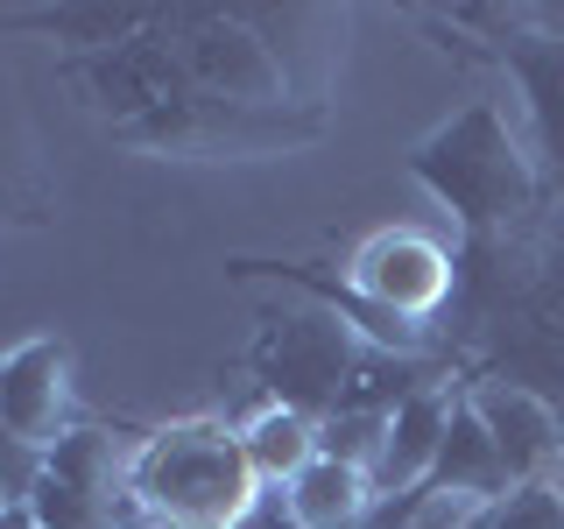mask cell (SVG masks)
<instances>
[{
    "mask_svg": "<svg viewBox=\"0 0 564 529\" xmlns=\"http://www.w3.org/2000/svg\"><path fill=\"white\" fill-rule=\"evenodd\" d=\"M22 22L43 29V35H57V50H70V57H99V50L134 43V35L155 22V8H106V0H70V8H35V14H22Z\"/></svg>",
    "mask_w": 564,
    "mask_h": 529,
    "instance_id": "cell-16",
    "label": "cell"
},
{
    "mask_svg": "<svg viewBox=\"0 0 564 529\" xmlns=\"http://www.w3.org/2000/svg\"><path fill=\"white\" fill-rule=\"evenodd\" d=\"M70 353L64 339H22L8 346V375H0V423H8L22 445L50 452L70 431Z\"/></svg>",
    "mask_w": 564,
    "mask_h": 529,
    "instance_id": "cell-9",
    "label": "cell"
},
{
    "mask_svg": "<svg viewBox=\"0 0 564 529\" xmlns=\"http://www.w3.org/2000/svg\"><path fill=\"white\" fill-rule=\"evenodd\" d=\"M473 522V501L458 494H437V487H416V494H388L360 516V529H466Z\"/></svg>",
    "mask_w": 564,
    "mask_h": 529,
    "instance_id": "cell-17",
    "label": "cell"
},
{
    "mask_svg": "<svg viewBox=\"0 0 564 529\" xmlns=\"http://www.w3.org/2000/svg\"><path fill=\"white\" fill-rule=\"evenodd\" d=\"M501 64L516 71L522 99H529V128H536V155H543V191L564 198V43H536V35H516L501 50Z\"/></svg>",
    "mask_w": 564,
    "mask_h": 529,
    "instance_id": "cell-12",
    "label": "cell"
},
{
    "mask_svg": "<svg viewBox=\"0 0 564 529\" xmlns=\"http://www.w3.org/2000/svg\"><path fill=\"white\" fill-rule=\"evenodd\" d=\"M240 452H247V466H254L261 487H290L296 473L317 458V423H311L304 410L261 402V410L240 423Z\"/></svg>",
    "mask_w": 564,
    "mask_h": 529,
    "instance_id": "cell-15",
    "label": "cell"
},
{
    "mask_svg": "<svg viewBox=\"0 0 564 529\" xmlns=\"http://www.w3.org/2000/svg\"><path fill=\"white\" fill-rule=\"evenodd\" d=\"M381 438H388V417L381 410H332L325 423H317V452L339 458V466H360V473H375Z\"/></svg>",
    "mask_w": 564,
    "mask_h": 529,
    "instance_id": "cell-19",
    "label": "cell"
},
{
    "mask_svg": "<svg viewBox=\"0 0 564 529\" xmlns=\"http://www.w3.org/2000/svg\"><path fill=\"white\" fill-rule=\"evenodd\" d=\"M0 508H8V501H0Z\"/></svg>",
    "mask_w": 564,
    "mask_h": 529,
    "instance_id": "cell-24",
    "label": "cell"
},
{
    "mask_svg": "<svg viewBox=\"0 0 564 529\" xmlns=\"http://www.w3.org/2000/svg\"><path fill=\"white\" fill-rule=\"evenodd\" d=\"M466 402H473V417L487 423V438L501 445L516 487L543 481V473L564 458V417L551 410V402L522 396V388H508V381H466Z\"/></svg>",
    "mask_w": 564,
    "mask_h": 529,
    "instance_id": "cell-10",
    "label": "cell"
},
{
    "mask_svg": "<svg viewBox=\"0 0 564 529\" xmlns=\"http://www.w3.org/2000/svg\"><path fill=\"white\" fill-rule=\"evenodd\" d=\"M35 481H43V452L22 445V438L0 423V501H8V508H29Z\"/></svg>",
    "mask_w": 564,
    "mask_h": 529,
    "instance_id": "cell-21",
    "label": "cell"
},
{
    "mask_svg": "<svg viewBox=\"0 0 564 529\" xmlns=\"http://www.w3.org/2000/svg\"><path fill=\"white\" fill-rule=\"evenodd\" d=\"M317 120H290V114H261V106H234L212 93H176L170 106H155L149 120L120 128V141L134 149H275V141H311Z\"/></svg>",
    "mask_w": 564,
    "mask_h": 529,
    "instance_id": "cell-5",
    "label": "cell"
},
{
    "mask_svg": "<svg viewBox=\"0 0 564 529\" xmlns=\"http://www.w3.org/2000/svg\"><path fill=\"white\" fill-rule=\"evenodd\" d=\"M43 219V191H35L29 163L14 155V141L0 134V226H35Z\"/></svg>",
    "mask_w": 564,
    "mask_h": 529,
    "instance_id": "cell-20",
    "label": "cell"
},
{
    "mask_svg": "<svg viewBox=\"0 0 564 529\" xmlns=\"http://www.w3.org/2000/svg\"><path fill=\"white\" fill-rule=\"evenodd\" d=\"M64 78L85 93V106L93 114H106L113 128H134V120H149L155 106H170L176 93H191V78H184V64H176V50H170V35L163 29H141L134 43H120V50H99V57H70L64 64Z\"/></svg>",
    "mask_w": 564,
    "mask_h": 529,
    "instance_id": "cell-6",
    "label": "cell"
},
{
    "mask_svg": "<svg viewBox=\"0 0 564 529\" xmlns=\"http://www.w3.org/2000/svg\"><path fill=\"white\" fill-rule=\"evenodd\" d=\"M431 487H437V494H458V501H473V508L501 501V494L516 487V473H508L501 445H494V438H487V423L473 417L466 388H458V402H452V423H445V445H437Z\"/></svg>",
    "mask_w": 564,
    "mask_h": 529,
    "instance_id": "cell-13",
    "label": "cell"
},
{
    "mask_svg": "<svg viewBox=\"0 0 564 529\" xmlns=\"http://www.w3.org/2000/svg\"><path fill=\"white\" fill-rule=\"evenodd\" d=\"M466 529H564V487H551V481H522V487H508L501 501L473 508Z\"/></svg>",
    "mask_w": 564,
    "mask_h": 529,
    "instance_id": "cell-18",
    "label": "cell"
},
{
    "mask_svg": "<svg viewBox=\"0 0 564 529\" xmlns=\"http://www.w3.org/2000/svg\"><path fill=\"white\" fill-rule=\"evenodd\" d=\"M155 29L170 35L191 93L234 99V106H261V114H290L296 78L275 64V50L261 43L234 8H155Z\"/></svg>",
    "mask_w": 564,
    "mask_h": 529,
    "instance_id": "cell-4",
    "label": "cell"
},
{
    "mask_svg": "<svg viewBox=\"0 0 564 529\" xmlns=\"http://www.w3.org/2000/svg\"><path fill=\"white\" fill-rule=\"evenodd\" d=\"M375 508V487H367L360 466H339V458L317 452L290 487H282V516L296 529H360V516Z\"/></svg>",
    "mask_w": 564,
    "mask_h": 529,
    "instance_id": "cell-14",
    "label": "cell"
},
{
    "mask_svg": "<svg viewBox=\"0 0 564 529\" xmlns=\"http://www.w3.org/2000/svg\"><path fill=\"white\" fill-rule=\"evenodd\" d=\"M452 282H458V255H445L423 234H375L346 269V290H360L375 311L410 317V325H437V311L452 304Z\"/></svg>",
    "mask_w": 564,
    "mask_h": 529,
    "instance_id": "cell-7",
    "label": "cell"
},
{
    "mask_svg": "<svg viewBox=\"0 0 564 529\" xmlns=\"http://www.w3.org/2000/svg\"><path fill=\"white\" fill-rule=\"evenodd\" d=\"M113 445L106 431L78 423L43 452V481L29 494L35 529H113Z\"/></svg>",
    "mask_w": 564,
    "mask_h": 529,
    "instance_id": "cell-8",
    "label": "cell"
},
{
    "mask_svg": "<svg viewBox=\"0 0 564 529\" xmlns=\"http://www.w3.org/2000/svg\"><path fill=\"white\" fill-rule=\"evenodd\" d=\"M452 402H458V388H452V381H437V388H423V396H410L395 417H388L381 458H375V473H367L375 501H388V494H416V487H431V466H437V445H445Z\"/></svg>",
    "mask_w": 564,
    "mask_h": 529,
    "instance_id": "cell-11",
    "label": "cell"
},
{
    "mask_svg": "<svg viewBox=\"0 0 564 529\" xmlns=\"http://www.w3.org/2000/svg\"><path fill=\"white\" fill-rule=\"evenodd\" d=\"M254 487L261 481L240 452V431L212 417L170 423L128 458V508L155 529H240L261 508Z\"/></svg>",
    "mask_w": 564,
    "mask_h": 529,
    "instance_id": "cell-2",
    "label": "cell"
},
{
    "mask_svg": "<svg viewBox=\"0 0 564 529\" xmlns=\"http://www.w3.org/2000/svg\"><path fill=\"white\" fill-rule=\"evenodd\" d=\"M360 353H367V339L346 325L339 311L311 304V311H261V332H254V346H247V367H254L261 388H269V402L325 423L332 410H339Z\"/></svg>",
    "mask_w": 564,
    "mask_h": 529,
    "instance_id": "cell-3",
    "label": "cell"
},
{
    "mask_svg": "<svg viewBox=\"0 0 564 529\" xmlns=\"http://www.w3.org/2000/svg\"><path fill=\"white\" fill-rule=\"evenodd\" d=\"M0 375H8V353H0Z\"/></svg>",
    "mask_w": 564,
    "mask_h": 529,
    "instance_id": "cell-23",
    "label": "cell"
},
{
    "mask_svg": "<svg viewBox=\"0 0 564 529\" xmlns=\"http://www.w3.org/2000/svg\"><path fill=\"white\" fill-rule=\"evenodd\" d=\"M0 529H35V516L29 508H0Z\"/></svg>",
    "mask_w": 564,
    "mask_h": 529,
    "instance_id": "cell-22",
    "label": "cell"
},
{
    "mask_svg": "<svg viewBox=\"0 0 564 529\" xmlns=\"http://www.w3.org/2000/svg\"><path fill=\"white\" fill-rule=\"evenodd\" d=\"M410 176L458 219V234H501L543 205V163L508 134L501 106L473 99L410 149Z\"/></svg>",
    "mask_w": 564,
    "mask_h": 529,
    "instance_id": "cell-1",
    "label": "cell"
}]
</instances>
